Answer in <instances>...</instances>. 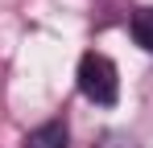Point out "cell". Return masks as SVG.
I'll return each instance as SVG.
<instances>
[{
    "label": "cell",
    "instance_id": "1",
    "mask_svg": "<svg viewBox=\"0 0 153 148\" xmlns=\"http://www.w3.org/2000/svg\"><path fill=\"white\" fill-rule=\"evenodd\" d=\"M79 91L91 99L95 107H112L116 99H120V74H116V62L100 53V49H87L83 58H79Z\"/></svg>",
    "mask_w": 153,
    "mask_h": 148
},
{
    "label": "cell",
    "instance_id": "2",
    "mask_svg": "<svg viewBox=\"0 0 153 148\" xmlns=\"http://www.w3.org/2000/svg\"><path fill=\"white\" fill-rule=\"evenodd\" d=\"M66 140H71L66 123H62V119H50V123L33 127V132L25 136V148H66Z\"/></svg>",
    "mask_w": 153,
    "mask_h": 148
},
{
    "label": "cell",
    "instance_id": "3",
    "mask_svg": "<svg viewBox=\"0 0 153 148\" xmlns=\"http://www.w3.org/2000/svg\"><path fill=\"white\" fill-rule=\"evenodd\" d=\"M128 29H132V41L145 49V53H153V4H145V8H137V12H132Z\"/></svg>",
    "mask_w": 153,
    "mask_h": 148
},
{
    "label": "cell",
    "instance_id": "4",
    "mask_svg": "<svg viewBox=\"0 0 153 148\" xmlns=\"http://www.w3.org/2000/svg\"><path fill=\"white\" fill-rule=\"evenodd\" d=\"M95 148H141V144H137V140H132L128 132H103Z\"/></svg>",
    "mask_w": 153,
    "mask_h": 148
}]
</instances>
